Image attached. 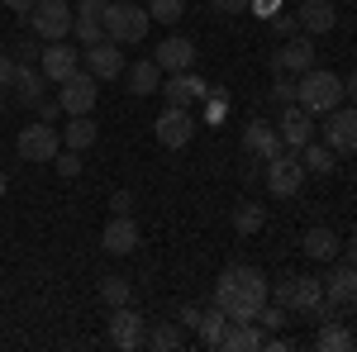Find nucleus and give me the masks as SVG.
Returning <instances> with one entry per match:
<instances>
[{"mask_svg": "<svg viewBox=\"0 0 357 352\" xmlns=\"http://www.w3.org/2000/svg\"><path fill=\"white\" fill-rule=\"evenodd\" d=\"M267 286H272V281L257 267H248V262L224 267L220 281H215V305H220L229 319H257L262 305H267Z\"/></svg>", "mask_w": 357, "mask_h": 352, "instance_id": "obj_1", "label": "nucleus"}, {"mask_svg": "<svg viewBox=\"0 0 357 352\" xmlns=\"http://www.w3.org/2000/svg\"><path fill=\"white\" fill-rule=\"evenodd\" d=\"M296 105L310 109V114L338 109L343 105V77H338V72H324V67H310L301 82H296Z\"/></svg>", "mask_w": 357, "mask_h": 352, "instance_id": "obj_2", "label": "nucleus"}, {"mask_svg": "<svg viewBox=\"0 0 357 352\" xmlns=\"http://www.w3.org/2000/svg\"><path fill=\"white\" fill-rule=\"evenodd\" d=\"M100 24H105V38H114V43H143L153 15L143 5H134V0H110L100 10Z\"/></svg>", "mask_w": 357, "mask_h": 352, "instance_id": "obj_3", "label": "nucleus"}, {"mask_svg": "<svg viewBox=\"0 0 357 352\" xmlns=\"http://www.w3.org/2000/svg\"><path fill=\"white\" fill-rule=\"evenodd\" d=\"M15 148H20V158H24V162H53L57 153H62V134H57L48 119H33V124L20 129Z\"/></svg>", "mask_w": 357, "mask_h": 352, "instance_id": "obj_4", "label": "nucleus"}, {"mask_svg": "<svg viewBox=\"0 0 357 352\" xmlns=\"http://www.w3.org/2000/svg\"><path fill=\"white\" fill-rule=\"evenodd\" d=\"M72 5L67 0H38L33 10H29V29L43 38V43H57V38H67L72 33Z\"/></svg>", "mask_w": 357, "mask_h": 352, "instance_id": "obj_5", "label": "nucleus"}, {"mask_svg": "<svg viewBox=\"0 0 357 352\" xmlns=\"http://www.w3.org/2000/svg\"><path fill=\"white\" fill-rule=\"evenodd\" d=\"M195 129H200V124H195V109H181V105H167L162 114L153 119V138H158L162 148H172V153L186 148L195 138Z\"/></svg>", "mask_w": 357, "mask_h": 352, "instance_id": "obj_6", "label": "nucleus"}, {"mask_svg": "<svg viewBox=\"0 0 357 352\" xmlns=\"http://www.w3.org/2000/svg\"><path fill=\"white\" fill-rule=\"evenodd\" d=\"M305 181V167H301V153H291V148H281L276 158H267V190L272 195H296Z\"/></svg>", "mask_w": 357, "mask_h": 352, "instance_id": "obj_7", "label": "nucleus"}, {"mask_svg": "<svg viewBox=\"0 0 357 352\" xmlns=\"http://www.w3.org/2000/svg\"><path fill=\"white\" fill-rule=\"evenodd\" d=\"M310 67H314V43H310V33L286 38V43L272 53V72L276 77H305Z\"/></svg>", "mask_w": 357, "mask_h": 352, "instance_id": "obj_8", "label": "nucleus"}, {"mask_svg": "<svg viewBox=\"0 0 357 352\" xmlns=\"http://www.w3.org/2000/svg\"><path fill=\"white\" fill-rule=\"evenodd\" d=\"M96 95H100V91H96V77L82 72V67L57 86V105H62V114H91V109H96Z\"/></svg>", "mask_w": 357, "mask_h": 352, "instance_id": "obj_9", "label": "nucleus"}, {"mask_svg": "<svg viewBox=\"0 0 357 352\" xmlns=\"http://www.w3.org/2000/svg\"><path fill=\"white\" fill-rule=\"evenodd\" d=\"M143 333H148V324H143V314H138L134 305H114L110 309V343L119 352L143 348Z\"/></svg>", "mask_w": 357, "mask_h": 352, "instance_id": "obj_10", "label": "nucleus"}, {"mask_svg": "<svg viewBox=\"0 0 357 352\" xmlns=\"http://www.w3.org/2000/svg\"><path fill=\"white\" fill-rule=\"evenodd\" d=\"M153 62L162 67L167 77H172V72H191L195 67V38H186V33H167L162 43L153 48Z\"/></svg>", "mask_w": 357, "mask_h": 352, "instance_id": "obj_11", "label": "nucleus"}, {"mask_svg": "<svg viewBox=\"0 0 357 352\" xmlns=\"http://www.w3.org/2000/svg\"><path fill=\"white\" fill-rule=\"evenodd\" d=\"M124 53H119V43L114 38H100V43H91L86 48V72L96 77V82H114V77H124Z\"/></svg>", "mask_w": 357, "mask_h": 352, "instance_id": "obj_12", "label": "nucleus"}, {"mask_svg": "<svg viewBox=\"0 0 357 352\" xmlns=\"http://www.w3.org/2000/svg\"><path fill=\"white\" fill-rule=\"evenodd\" d=\"M276 134H281V143H286L291 153H301L305 143H314V119H310V109H301V105H281Z\"/></svg>", "mask_w": 357, "mask_h": 352, "instance_id": "obj_13", "label": "nucleus"}, {"mask_svg": "<svg viewBox=\"0 0 357 352\" xmlns=\"http://www.w3.org/2000/svg\"><path fill=\"white\" fill-rule=\"evenodd\" d=\"M162 95H167V105H181V109H195L205 95H210V82H200L195 72H172L162 82Z\"/></svg>", "mask_w": 357, "mask_h": 352, "instance_id": "obj_14", "label": "nucleus"}, {"mask_svg": "<svg viewBox=\"0 0 357 352\" xmlns=\"http://www.w3.org/2000/svg\"><path fill=\"white\" fill-rule=\"evenodd\" d=\"M77 57H82V53H77L67 38H57V43H48V48L38 53V72H43L53 86H62L72 72H77Z\"/></svg>", "mask_w": 357, "mask_h": 352, "instance_id": "obj_15", "label": "nucleus"}, {"mask_svg": "<svg viewBox=\"0 0 357 352\" xmlns=\"http://www.w3.org/2000/svg\"><path fill=\"white\" fill-rule=\"evenodd\" d=\"M324 143L333 153H357V105H338L329 109V124H324Z\"/></svg>", "mask_w": 357, "mask_h": 352, "instance_id": "obj_16", "label": "nucleus"}, {"mask_svg": "<svg viewBox=\"0 0 357 352\" xmlns=\"http://www.w3.org/2000/svg\"><path fill=\"white\" fill-rule=\"evenodd\" d=\"M100 247H105V252H114V257H129V252L138 247V224H134V215H110L105 234H100Z\"/></svg>", "mask_w": 357, "mask_h": 352, "instance_id": "obj_17", "label": "nucleus"}, {"mask_svg": "<svg viewBox=\"0 0 357 352\" xmlns=\"http://www.w3.org/2000/svg\"><path fill=\"white\" fill-rule=\"evenodd\" d=\"M296 24H301V33H333V24H338V10H333L329 0H301V10H296Z\"/></svg>", "mask_w": 357, "mask_h": 352, "instance_id": "obj_18", "label": "nucleus"}, {"mask_svg": "<svg viewBox=\"0 0 357 352\" xmlns=\"http://www.w3.org/2000/svg\"><path fill=\"white\" fill-rule=\"evenodd\" d=\"M319 281H324V300H329L333 309H343L357 291V267L353 262H338V267H329V276H319Z\"/></svg>", "mask_w": 357, "mask_h": 352, "instance_id": "obj_19", "label": "nucleus"}, {"mask_svg": "<svg viewBox=\"0 0 357 352\" xmlns=\"http://www.w3.org/2000/svg\"><path fill=\"white\" fill-rule=\"evenodd\" d=\"M243 148L252 153V158H262V162H267V158H276L286 143H281V134H276V124H267V119H252V124L243 129Z\"/></svg>", "mask_w": 357, "mask_h": 352, "instance_id": "obj_20", "label": "nucleus"}, {"mask_svg": "<svg viewBox=\"0 0 357 352\" xmlns=\"http://www.w3.org/2000/svg\"><path fill=\"white\" fill-rule=\"evenodd\" d=\"M124 82H129V95H158L162 91V67L153 57H138L124 67Z\"/></svg>", "mask_w": 357, "mask_h": 352, "instance_id": "obj_21", "label": "nucleus"}, {"mask_svg": "<svg viewBox=\"0 0 357 352\" xmlns=\"http://www.w3.org/2000/svg\"><path fill=\"white\" fill-rule=\"evenodd\" d=\"M57 134H62V148L86 153V148L100 138V129H96V119H91V114H67V129H57Z\"/></svg>", "mask_w": 357, "mask_h": 352, "instance_id": "obj_22", "label": "nucleus"}, {"mask_svg": "<svg viewBox=\"0 0 357 352\" xmlns=\"http://www.w3.org/2000/svg\"><path fill=\"white\" fill-rule=\"evenodd\" d=\"M301 247H305V257H314V262H333L338 257V234L324 229V224H314V229H305Z\"/></svg>", "mask_w": 357, "mask_h": 352, "instance_id": "obj_23", "label": "nucleus"}, {"mask_svg": "<svg viewBox=\"0 0 357 352\" xmlns=\"http://www.w3.org/2000/svg\"><path fill=\"white\" fill-rule=\"evenodd\" d=\"M314 348L319 352H348V348H357V333L348 324H338V319H324L319 333H314Z\"/></svg>", "mask_w": 357, "mask_h": 352, "instance_id": "obj_24", "label": "nucleus"}, {"mask_svg": "<svg viewBox=\"0 0 357 352\" xmlns=\"http://www.w3.org/2000/svg\"><path fill=\"white\" fill-rule=\"evenodd\" d=\"M15 91H20V105H38L43 100V91H48V77L38 72V67H20V77H15Z\"/></svg>", "mask_w": 357, "mask_h": 352, "instance_id": "obj_25", "label": "nucleus"}, {"mask_svg": "<svg viewBox=\"0 0 357 352\" xmlns=\"http://www.w3.org/2000/svg\"><path fill=\"white\" fill-rule=\"evenodd\" d=\"M301 167L314 171V176H329L333 167H338V153H333L329 143H305L301 148Z\"/></svg>", "mask_w": 357, "mask_h": 352, "instance_id": "obj_26", "label": "nucleus"}, {"mask_svg": "<svg viewBox=\"0 0 357 352\" xmlns=\"http://www.w3.org/2000/svg\"><path fill=\"white\" fill-rule=\"evenodd\" d=\"M224 328H229V314H224L220 305H215V309H205V314H200V324H195V333H200V343H205V348H220Z\"/></svg>", "mask_w": 357, "mask_h": 352, "instance_id": "obj_27", "label": "nucleus"}, {"mask_svg": "<svg viewBox=\"0 0 357 352\" xmlns=\"http://www.w3.org/2000/svg\"><path fill=\"white\" fill-rule=\"evenodd\" d=\"M181 343H186L181 338V324H158V328L143 333V348H153V352H176Z\"/></svg>", "mask_w": 357, "mask_h": 352, "instance_id": "obj_28", "label": "nucleus"}, {"mask_svg": "<svg viewBox=\"0 0 357 352\" xmlns=\"http://www.w3.org/2000/svg\"><path fill=\"white\" fill-rule=\"evenodd\" d=\"M262 224H267V210H262V205H252V200H243V205L234 210V229H238L243 238H252Z\"/></svg>", "mask_w": 357, "mask_h": 352, "instance_id": "obj_29", "label": "nucleus"}, {"mask_svg": "<svg viewBox=\"0 0 357 352\" xmlns=\"http://www.w3.org/2000/svg\"><path fill=\"white\" fill-rule=\"evenodd\" d=\"M72 29H77V43H82V48H91V43H100V38H105L100 15H77V20H72Z\"/></svg>", "mask_w": 357, "mask_h": 352, "instance_id": "obj_30", "label": "nucleus"}, {"mask_svg": "<svg viewBox=\"0 0 357 352\" xmlns=\"http://www.w3.org/2000/svg\"><path fill=\"white\" fill-rule=\"evenodd\" d=\"M38 53H43V48H38V33H24V38L10 43V57H15L20 67H38Z\"/></svg>", "mask_w": 357, "mask_h": 352, "instance_id": "obj_31", "label": "nucleus"}, {"mask_svg": "<svg viewBox=\"0 0 357 352\" xmlns=\"http://www.w3.org/2000/svg\"><path fill=\"white\" fill-rule=\"evenodd\" d=\"M129 296H134V291H129V281H124V276H100V300H105V305H129Z\"/></svg>", "mask_w": 357, "mask_h": 352, "instance_id": "obj_32", "label": "nucleus"}, {"mask_svg": "<svg viewBox=\"0 0 357 352\" xmlns=\"http://www.w3.org/2000/svg\"><path fill=\"white\" fill-rule=\"evenodd\" d=\"M148 15H153L158 24H176V20L186 15V0H153V5H148Z\"/></svg>", "mask_w": 357, "mask_h": 352, "instance_id": "obj_33", "label": "nucleus"}, {"mask_svg": "<svg viewBox=\"0 0 357 352\" xmlns=\"http://www.w3.org/2000/svg\"><path fill=\"white\" fill-rule=\"evenodd\" d=\"M53 167H57V176H67V181H72V176H82V153L62 148V153L53 158Z\"/></svg>", "mask_w": 357, "mask_h": 352, "instance_id": "obj_34", "label": "nucleus"}, {"mask_svg": "<svg viewBox=\"0 0 357 352\" xmlns=\"http://www.w3.org/2000/svg\"><path fill=\"white\" fill-rule=\"evenodd\" d=\"M267 100H272V105H296V82L276 77V82H272V91H267Z\"/></svg>", "mask_w": 357, "mask_h": 352, "instance_id": "obj_35", "label": "nucleus"}, {"mask_svg": "<svg viewBox=\"0 0 357 352\" xmlns=\"http://www.w3.org/2000/svg\"><path fill=\"white\" fill-rule=\"evenodd\" d=\"M257 324H262V333H276V328L286 324V309H281V305H262V314H257Z\"/></svg>", "mask_w": 357, "mask_h": 352, "instance_id": "obj_36", "label": "nucleus"}, {"mask_svg": "<svg viewBox=\"0 0 357 352\" xmlns=\"http://www.w3.org/2000/svg\"><path fill=\"white\" fill-rule=\"evenodd\" d=\"M272 33H281V38H296V33H301L296 15H272Z\"/></svg>", "mask_w": 357, "mask_h": 352, "instance_id": "obj_37", "label": "nucleus"}, {"mask_svg": "<svg viewBox=\"0 0 357 352\" xmlns=\"http://www.w3.org/2000/svg\"><path fill=\"white\" fill-rule=\"evenodd\" d=\"M15 77H20V62H15L10 53H0V86L10 91V86H15Z\"/></svg>", "mask_w": 357, "mask_h": 352, "instance_id": "obj_38", "label": "nucleus"}, {"mask_svg": "<svg viewBox=\"0 0 357 352\" xmlns=\"http://www.w3.org/2000/svg\"><path fill=\"white\" fill-rule=\"evenodd\" d=\"M110 215H134V195L129 190H114L110 195Z\"/></svg>", "mask_w": 357, "mask_h": 352, "instance_id": "obj_39", "label": "nucleus"}, {"mask_svg": "<svg viewBox=\"0 0 357 352\" xmlns=\"http://www.w3.org/2000/svg\"><path fill=\"white\" fill-rule=\"evenodd\" d=\"M248 5H252V0H210V10H215V15H243Z\"/></svg>", "mask_w": 357, "mask_h": 352, "instance_id": "obj_40", "label": "nucleus"}, {"mask_svg": "<svg viewBox=\"0 0 357 352\" xmlns=\"http://www.w3.org/2000/svg\"><path fill=\"white\" fill-rule=\"evenodd\" d=\"M200 314H205V309H195V305H181V309H176V324H181V328H195V324H200Z\"/></svg>", "mask_w": 357, "mask_h": 352, "instance_id": "obj_41", "label": "nucleus"}, {"mask_svg": "<svg viewBox=\"0 0 357 352\" xmlns=\"http://www.w3.org/2000/svg\"><path fill=\"white\" fill-rule=\"evenodd\" d=\"M33 109H38V119H48V124H53L57 114H62V105H57V100H38Z\"/></svg>", "mask_w": 357, "mask_h": 352, "instance_id": "obj_42", "label": "nucleus"}, {"mask_svg": "<svg viewBox=\"0 0 357 352\" xmlns=\"http://www.w3.org/2000/svg\"><path fill=\"white\" fill-rule=\"evenodd\" d=\"M110 0H77V15H100Z\"/></svg>", "mask_w": 357, "mask_h": 352, "instance_id": "obj_43", "label": "nucleus"}, {"mask_svg": "<svg viewBox=\"0 0 357 352\" xmlns=\"http://www.w3.org/2000/svg\"><path fill=\"white\" fill-rule=\"evenodd\" d=\"M0 5H5V10H15V15H29L38 0H0Z\"/></svg>", "mask_w": 357, "mask_h": 352, "instance_id": "obj_44", "label": "nucleus"}, {"mask_svg": "<svg viewBox=\"0 0 357 352\" xmlns=\"http://www.w3.org/2000/svg\"><path fill=\"white\" fill-rule=\"evenodd\" d=\"M276 5H281V0H252V10H257L262 20H267V15H276Z\"/></svg>", "mask_w": 357, "mask_h": 352, "instance_id": "obj_45", "label": "nucleus"}, {"mask_svg": "<svg viewBox=\"0 0 357 352\" xmlns=\"http://www.w3.org/2000/svg\"><path fill=\"white\" fill-rule=\"evenodd\" d=\"M343 95H348V100H353V105H357V72H353V77H348V82H343Z\"/></svg>", "mask_w": 357, "mask_h": 352, "instance_id": "obj_46", "label": "nucleus"}, {"mask_svg": "<svg viewBox=\"0 0 357 352\" xmlns=\"http://www.w3.org/2000/svg\"><path fill=\"white\" fill-rule=\"evenodd\" d=\"M348 262H353V267H357V234H353V238H348Z\"/></svg>", "mask_w": 357, "mask_h": 352, "instance_id": "obj_47", "label": "nucleus"}, {"mask_svg": "<svg viewBox=\"0 0 357 352\" xmlns=\"http://www.w3.org/2000/svg\"><path fill=\"white\" fill-rule=\"evenodd\" d=\"M5 190H10V176H5V171H0V200H5Z\"/></svg>", "mask_w": 357, "mask_h": 352, "instance_id": "obj_48", "label": "nucleus"}, {"mask_svg": "<svg viewBox=\"0 0 357 352\" xmlns=\"http://www.w3.org/2000/svg\"><path fill=\"white\" fill-rule=\"evenodd\" d=\"M348 309H353V314H357V291H353V300H348Z\"/></svg>", "mask_w": 357, "mask_h": 352, "instance_id": "obj_49", "label": "nucleus"}, {"mask_svg": "<svg viewBox=\"0 0 357 352\" xmlns=\"http://www.w3.org/2000/svg\"><path fill=\"white\" fill-rule=\"evenodd\" d=\"M0 109H5V86H0Z\"/></svg>", "mask_w": 357, "mask_h": 352, "instance_id": "obj_50", "label": "nucleus"}]
</instances>
